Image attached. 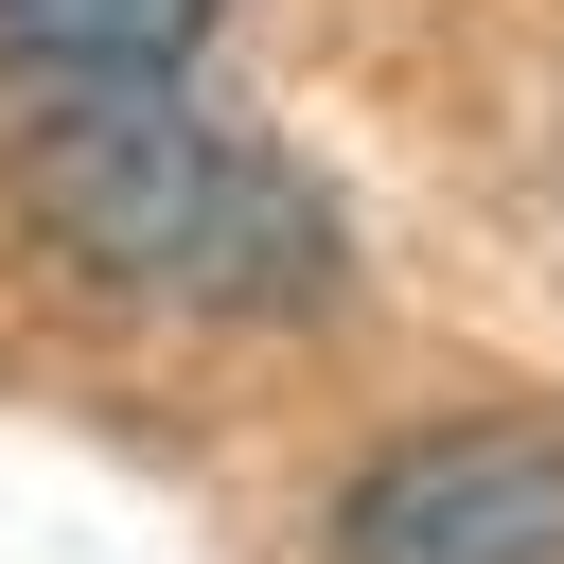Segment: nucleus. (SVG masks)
<instances>
[{"label":"nucleus","mask_w":564,"mask_h":564,"mask_svg":"<svg viewBox=\"0 0 564 564\" xmlns=\"http://www.w3.org/2000/svg\"><path fill=\"white\" fill-rule=\"evenodd\" d=\"M0 194L123 317H317L335 300L317 176H282L264 141H229L194 88H18Z\"/></svg>","instance_id":"obj_1"},{"label":"nucleus","mask_w":564,"mask_h":564,"mask_svg":"<svg viewBox=\"0 0 564 564\" xmlns=\"http://www.w3.org/2000/svg\"><path fill=\"white\" fill-rule=\"evenodd\" d=\"M317 564H564V441L546 423H423L352 458Z\"/></svg>","instance_id":"obj_2"},{"label":"nucleus","mask_w":564,"mask_h":564,"mask_svg":"<svg viewBox=\"0 0 564 564\" xmlns=\"http://www.w3.org/2000/svg\"><path fill=\"white\" fill-rule=\"evenodd\" d=\"M229 0H0V88H194Z\"/></svg>","instance_id":"obj_3"}]
</instances>
